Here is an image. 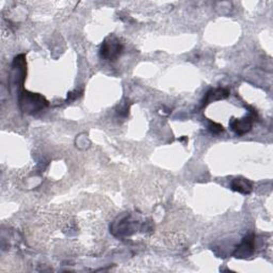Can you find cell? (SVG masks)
Masks as SVG:
<instances>
[{
    "label": "cell",
    "mask_w": 273,
    "mask_h": 273,
    "mask_svg": "<svg viewBox=\"0 0 273 273\" xmlns=\"http://www.w3.org/2000/svg\"><path fill=\"white\" fill-rule=\"evenodd\" d=\"M253 126V117H246L241 119H234L231 123V127L238 136H242L252 129Z\"/></svg>",
    "instance_id": "4"
},
{
    "label": "cell",
    "mask_w": 273,
    "mask_h": 273,
    "mask_svg": "<svg viewBox=\"0 0 273 273\" xmlns=\"http://www.w3.org/2000/svg\"><path fill=\"white\" fill-rule=\"evenodd\" d=\"M19 105L25 112L36 113L48 106V102L39 94L24 91L19 96Z\"/></svg>",
    "instance_id": "1"
},
{
    "label": "cell",
    "mask_w": 273,
    "mask_h": 273,
    "mask_svg": "<svg viewBox=\"0 0 273 273\" xmlns=\"http://www.w3.org/2000/svg\"><path fill=\"white\" fill-rule=\"evenodd\" d=\"M229 95H230V92L226 89H221V88L212 89L207 93V94H206V97L204 99V105H207L209 103L216 102V101H220V99L226 98Z\"/></svg>",
    "instance_id": "6"
},
{
    "label": "cell",
    "mask_w": 273,
    "mask_h": 273,
    "mask_svg": "<svg viewBox=\"0 0 273 273\" xmlns=\"http://www.w3.org/2000/svg\"><path fill=\"white\" fill-rule=\"evenodd\" d=\"M253 251H254V235H249L243 239L241 244L236 249L234 256L238 258L249 257Z\"/></svg>",
    "instance_id": "3"
},
{
    "label": "cell",
    "mask_w": 273,
    "mask_h": 273,
    "mask_svg": "<svg viewBox=\"0 0 273 273\" xmlns=\"http://www.w3.org/2000/svg\"><path fill=\"white\" fill-rule=\"evenodd\" d=\"M231 188L242 195H250L252 191V184L245 178H235L231 184Z\"/></svg>",
    "instance_id": "5"
},
{
    "label": "cell",
    "mask_w": 273,
    "mask_h": 273,
    "mask_svg": "<svg viewBox=\"0 0 273 273\" xmlns=\"http://www.w3.org/2000/svg\"><path fill=\"white\" fill-rule=\"evenodd\" d=\"M123 49L124 46L121 41L116 36H109L101 46V56L109 61H116L122 55Z\"/></svg>",
    "instance_id": "2"
},
{
    "label": "cell",
    "mask_w": 273,
    "mask_h": 273,
    "mask_svg": "<svg viewBox=\"0 0 273 273\" xmlns=\"http://www.w3.org/2000/svg\"><path fill=\"white\" fill-rule=\"evenodd\" d=\"M209 130L214 135H219V134H221V132L224 131V128H223L222 125H220V124L215 123V122H211L210 125H209Z\"/></svg>",
    "instance_id": "7"
}]
</instances>
